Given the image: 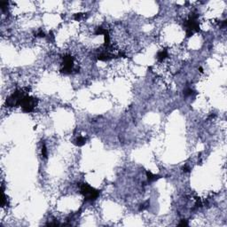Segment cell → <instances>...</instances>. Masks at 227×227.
<instances>
[{
	"mask_svg": "<svg viewBox=\"0 0 227 227\" xmlns=\"http://www.w3.org/2000/svg\"><path fill=\"white\" fill-rule=\"evenodd\" d=\"M80 192L86 202H94L99 196V191L91 187L89 184L83 183L80 184Z\"/></svg>",
	"mask_w": 227,
	"mask_h": 227,
	"instance_id": "6da1fadb",
	"label": "cell"
},
{
	"mask_svg": "<svg viewBox=\"0 0 227 227\" xmlns=\"http://www.w3.org/2000/svg\"><path fill=\"white\" fill-rule=\"evenodd\" d=\"M36 103H37L36 98L25 94L23 96L22 99H21V101L20 107H21L23 112L30 113V112L34 111V109H35V107L36 106Z\"/></svg>",
	"mask_w": 227,
	"mask_h": 227,
	"instance_id": "7a4b0ae2",
	"label": "cell"
},
{
	"mask_svg": "<svg viewBox=\"0 0 227 227\" xmlns=\"http://www.w3.org/2000/svg\"><path fill=\"white\" fill-rule=\"evenodd\" d=\"M63 67L61 69V71L64 74H71L75 67V62H74V57H72L69 54H66L63 56Z\"/></svg>",
	"mask_w": 227,
	"mask_h": 227,
	"instance_id": "3957f363",
	"label": "cell"
},
{
	"mask_svg": "<svg viewBox=\"0 0 227 227\" xmlns=\"http://www.w3.org/2000/svg\"><path fill=\"white\" fill-rule=\"evenodd\" d=\"M168 55H169V53H168L167 50H162L157 53V60L160 62H163L168 58Z\"/></svg>",
	"mask_w": 227,
	"mask_h": 227,
	"instance_id": "277c9868",
	"label": "cell"
},
{
	"mask_svg": "<svg viewBox=\"0 0 227 227\" xmlns=\"http://www.w3.org/2000/svg\"><path fill=\"white\" fill-rule=\"evenodd\" d=\"M147 181L149 183H151V182H154L156 180H158L160 178V176L154 175L151 171H149V170H147Z\"/></svg>",
	"mask_w": 227,
	"mask_h": 227,
	"instance_id": "5b68a950",
	"label": "cell"
},
{
	"mask_svg": "<svg viewBox=\"0 0 227 227\" xmlns=\"http://www.w3.org/2000/svg\"><path fill=\"white\" fill-rule=\"evenodd\" d=\"M85 143H86V138H83V137H82V136H79V137L76 139V141H75V144H76L77 147H82V146H83Z\"/></svg>",
	"mask_w": 227,
	"mask_h": 227,
	"instance_id": "8992f818",
	"label": "cell"
},
{
	"mask_svg": "<svg viewBox=\"0 0 227 227\" xmlns=\"http://www.w3.org/2000/svg\"><path fill=\"white\" fill-rule=\"evenodd\" d=\"M42 155H43V157L47 158V149H46L45 143L43 144V147H42Z\"/></svg>",
	"mask_w": 227,
	"mask_h": 227,
	"instance_id": "52a82bcc",
	"label": "cell"
},
{
	"mask_svg": "<svg viewBox=\"0 0 227 227\" xmlns=\"http://www.w3.org/2000/svg\"><path fill=\"white\" fill-rule=\"evenodd\" d=\"M179 225H182V226H184V225H188V223L186 220H181V222L178 224Z\"/></svg>",
	"mask_w": 227,
	"mask_h": 227,
	"instance_id": "ba28073f",
	"label": "cell"
}]
</instances>
